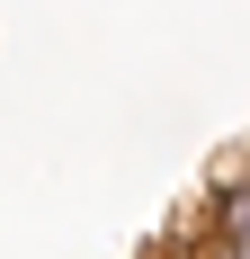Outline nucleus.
Returning a JSON list of instances; mask_svg holds the SVG:
<instances>
[{
  "instance_id": "obj_1",
  "label": "nucleus",
  "mask_w": 250,
  "mask_h": 259,
  "mask_svg": "<svg viewBox=\"0 0 250 259\" xmlns=\"http://www.w3.org/2000/svg\"><path fill=\"white\" fill-rule=\"evenodd\" d=\"M205 259H250V161L224 170L205 197Z\"/></svg>"
}]
</instances>
